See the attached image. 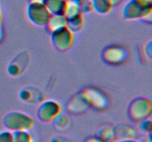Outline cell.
I'll return each instance as SVG.
<instances>
[{
	"instance_id": "cell-12",
	"label": "cell",
	"mask_w": 152,
	"mask_h": 142,
	"mask_svg": "<svg viewBox=\"0 0 152 142\" xmlns=\"http://www.w3.org/2000/svg\"><path fill=\"white\" fill-rule=\"evenodd\" d=\"M68 20L65 15H51L46 28L50 33L61 28H68Z\"/></svg>"
},
{
	"instance_id": "cell-23",
	"label": "cell",
	"mask_w": 152,
	"mask_h": 142,
	"mask_svg": "<svg viewBox=\"0 0 152 142\" xmlns=\"http://www.w3.org/2000/svg\"><path fill=\"white\" fill-rule=\"evenodd\" d=\"M50 142H77L70 138H67L63 135H55L50 140Z\"/></svg>"
},
{
	"instance_id": "cell-3",
	"label": "cell",
	"mask_w": 152,
	"mask_h": 142,
	"mask_svg": "<svg viewBox=\"0 0 152 142\" xmlns=\"http://www.w3.org/2000/svg\"><path fill=\"white\" fill-rule=\"evenodd\" d=\"M151 101L146 98H139L132 101L128 108L129 118L137 123L151 118Z\"/></svg>"
},
{
	"instance_id": "cell-2",
	"label": "cell",
	"mask_w": 152,
	"mask_h": 142,
	"mask_svg": "<svg viewBox=\"0 0 152 142\" xmlns=\"http://www.w3.org/2000/svg\"><path fill=\"white\" fill-rule=\"evenodd\" d=\"M4 124L6 128L10 132L17 130H28L34 127V120L32 117L22 112H9L4 118Z\"/></svg>"
},
{
	"instance_id": "cell-7",
	"label": "cell",
	"mask_w": 152,
	"mask_h": 142,
	"mask_svg": "<svg viewBox=\"0 0 152 142\" xmlns=\"http://www.w3.org/2000/svg\"><path fill=\"white\" fill-rule=\"evenodd\" d=\"M51 41L57 50L68 51L74 45V33L68 28H61L51 33Z\"/></svg>"
},
{
	"instance_id": "cell-26",
	"label": "cell",
	"mask_w": 152,
	"mask_h": 142,
	"mask_svg": "<svg viewBox=\"0 0 152 142\" xmlns=\"http://www.w3.org/2000/svg\"><path fill=\"white\" fill-rule=\"evenodd\" d=\"M115 142H140L137 139H126V140H117Z\"/></svg>"
},
{
	"instance_id": "cell-6",
	"label": "cell",
	"mask_w": 152,
	"mask_h": 142,
	"mask_svg": "<svg viewBox=\"0 0 152 142\" xmlns=\"http://www.w3.org/2000/svg\"><path fill=\"white\" fill-rule=\"evenodd\" d=\"M61 113L59 103L53 100L43 101L37 109V118L44 123H52Z\"/></svg>"
},
{
	"instance_id": "cell-19",
	"label": "cell",
	"mask_w": 152,
	"mask_h": 142,
	"mask_svg": "<svg viewBox=\"0 0 152 142\" xmlns=\"http://www.w3.org/2000/svg\"><path fill=\"white\" fill-rule=\"evenodd\" d=\"M20 99L24 101L27 102H42L43 101L42 98H41V95H34L33 91L29 89H23L21 90L19 93Z\"/></svg>"
},
{
	"instance_id": "cell-14",
	"label": "cell",
	"mask_w": 152,
	"mask_h": 142,
	"mask_svg": "<svg viewBox=\"0 0 152 142\" xmlns=\"http://www.w3.org/2000/svg\"><path fill=\"white\" fill-rule=\"evenodd\" d=\"M91 1L93 6V10L98 14H108L114 7L111 0H91Z\"/></svg>"
},
{
	"instance_id": "cell-13",
	"label": "cell",
	"mask_w": 152,
	"mask_h": 142,
	"mask_svg": "<svg viewBox=\"0 0 152 142\" xmlns=\"http://www.w3.org/2000/svg\"><path fill=\"white\" fill-rule=\"evenodd\" d=\"M95 137L102 142H115L117 140L114 128L108 125L100 127L96 133Z\"/></svg>"
},
{
	"instance_id": "cell-27",
	"label": "cell",
	"mask_w": 152,
	"mask_h": 142,
	"mask_svg": "<svg viewBox=\"0 0 152 142\" xmlns=\"http://www.w3.org/2000/svg\"><path fill=\"white\" fill-rule=\"evenodd\" d=\"M31 1H42V0H31Z\"/></svg>"
},
{
	"instance_id": "cell-21",
	"label": "cell",
	"mask_w": 152,
	"mask_h": 142,
	"mask_svg": "<svg viewBox=\"0 0 152 142\" xmlns=\"http://www.w3.org/2000/svg\"><path fill=\"white\" fill-rule=\"evenodd\" d=\"M140 130L145 134H149L151 131V121L150 118L139 122Z\"/></svg>"
},
{
	"instance_id": "cell-28",
	"label": "cell",
	"mask_w": 152,
	"mask_h": 142,
	"mask_svg": "<svg viewBox=\"0 0 152 142\" xmlns=\"http://www.w3.org/2000/svg\"><path fill=\"white\" fill-rule=\"evenodd\" d=\"M67 1H68V0H67Z\"/></svg>"
},
{
	"instance_id": "cell-10",
	"label": "cell",
	"mask_w": 152,
	"mask_h": 142,
	"mask_svg": "<svg viewBox=\"0 0 152 142\" xmlns=\"http://www.w3.org/2000/svg\"><path fill=\"white\" fill-rule=\"evenodd\" d=\"M89 108L88 105L83 100L80 95H77L72 100L68 102L67 106L68 112L74 115H80L85 113Z\"/></svg>"
},
{
	"instance_id": "cell-20",
	"label": "cell",
	"mask_w": 152,
	"mask_h": 142,
	"mask_svg": "<svg viewBox=\"0 0 152 142\" xmlns=\"http://www.w3.org/2000/svg\"><path fill=\"white\" fill-rule=\"evenodd\" d=\"M81 9L82 13H91L93 11V6L91 0H76Z\"/></svg>"
},
{
	"instance_id": "cell-4",
	"label": "cell",
	"mask_w": 152,
	"mask_h": 142,
	"mask_svg": "<svg viewBox=\"0 0 152 142\" xmlns=\"http://www.w3.org/2000/svg\"><path fill=\"white\" fill-rule=\"evenodd\" d=\"M27 15L34 25L40 27H45L51 16L42 1H31L27 8Z\"/></svg>"
},
{
	"instance_id": "cell-9",
	"label": "cell",
	"mask_w": 152,
	"mask_h": 142,
	"mask_svg": "<svg viewBox=\"0 0 152 142\" xmlns=\"http://www.w3.org/2000/svg\"><path fill=\"white\" fill-rule=\"evenodd\" d=\"M117 140L137 139L139 137V132L134 127L128 124H120L114 128Z\"/></svg>"
},
{
	"instance_id": "cell-8",
	"label": "cell",
	"mask_w": 152,
	"mask_h": 142,
	"mask_svg": "<svg viewBox=\"0 0 152 142\" xmlns=\"http://www.w3.org/2000/svg\"><path fill=\"white\" fill-rule=\"evenodd\" d=\"M104 60L111 64H120L126 61L128 52L120 47H109L105 49L102 53Z\"/></svg>"
},
{
	"instance_id": "cell-15",
	"label": "cell",
	"mask_w": 152,
	"mask_h": 142,
	"mask_svg": "<svg viewBox=\"0 0 152 142\" xmlns=\"http://www.w3.org/2000/svg\"><path fill=\"white\" fill-rule=\"evenodd\" d=\"M68 28L74 32H79L83 28V25H84V19H83V13L74 16L73 17L68 19Z\"/></svg>"
},
{
	"instance_id": "cell-17",
	"label": "cell",
	"mask_w": 152,
	"mask_h": 142,
	"mask_svg": "<svg viewBox=\"0 0 152 142\" xmlns=\"http://www.w3.org/2000/svg\"><path fill=\"white\" fill-rule=\"evenodd\" d=\"M12 142H33V138L26 130L11 132Z\"/></svg>"
},
{
	"instance_id": "cell-5",
	"label": "cell",
	"mask_w": 152,
	"mask_h": 142,
	"mask_svg": "<svg viewBox=\"0 0 152 142\" xmlns=\"http://www.w3.org/2000/svg\"><path fill=\"white\" fill-rule=\"evenodd\" d=\"M80 95L89 107H93L98 110H104L109 106V99L100 90L86 88L83 90Z\"/></svg>"
},
{
	"instance_id": "cell-25",
	"label": "cell",
	"mask_w": 152,
	"mask_h": 142,
	"mask_svg": "<svg viewBox=\"0 0 152 142\" xmlns=\"http://www.w3.org/2000/svg\"><path fill=\"white\" fill-rule=\"evenodd\" d=\"M111 2H112L113 5L114 6H119L122 4V3L124 1V0H111Z\"/></svg>"
},
{
	"instance_id": "cell-16",
	"label": "cell",
	"mask_w": 152,
	"mask_h": 142,
	"mask_svg": "<svg viewBox=\"0 0 152 142\" xmlns=\"http://www.w3.org/2000/svg\"><path fill=\"white\" fill-rule=\"evenodd\" d=\"M52 123L53 124L55 128L59 131H65L69 127V125L71 124L69 117L65 114L61 113L53 120Z\"/></svg>"
},
{
	"instance_id": "cell-18",
	"label": "cell",
	"mask_w": 152,
	"mask_h": 142,
	"mask_svg": "<svg viewBox=\"0 0 152 142\" xmlns=\"http://www.w3.org/2000/svg\"><path fill=\"white\" fill-rule=\"evenodd\" d=\"M80 13H82L81 9H80V6H79L78 3L76 1V0H68L65 16L68 19H70V18L80 14Z\"/></svg>"
},
{
	"instance_id": "cell-22",
	"label": "cell",
	"mask_w": 152,
	"mask_h": 142,
	"mask_svg": "<svg viewBox=\"0 0 152 142\" xmlns=\"http://www.w3.org/2000/svg\"><path fill=\"white\" fill-rule=\"evenodd\" d=\"M0 142H12L11 132L9 130L0 132Z\"/></svg>"
},
{
	"instance_id": "cell-1",
	"label": "cell",
	"mask_w": 152,
	"mask_h": 142,
	"mask_svg": "<svg viewBox=\"0 0 152 142\" xmlns=\"http://www.w3.org/2000/svg\"><path fill=\"white\" fill-rule=\"evenodd\" d=\"M151 0H129L123 9V16L127 20L145 19L151 17Z\"/></svg>"
},
{
	"instance_id": "cell-24",
	"label": "cell",
	"mask_w": 152,
	"mask_h": 142,
	"mask_svg": "<svg viewBox=\"0 0 152 142\" xmlns=\"http://www.w3.org/2000/svg\"><path fill=\"white\" fill-rule=\"evenodd\" d=\"M84 142H102V141L99 140V138H97L96 137H95V136H91V137L87 138L84 141Z\"/></svg>"
},
{
	"instance_id": "cell-11",
	"label": "cell",
	"mask_w": 152,
	"mask_h": 142,
	"mask_svg": "<svg viewBox=\"0 0 152 142\" xmlns=\"http://www.w3.org/2000/svg\"><path fill=\"white\" fill-rule=\"evenodd\" d=\"M42 2L51 15H65L67 0H42Z\"/></svg>"
}]
</instances>
